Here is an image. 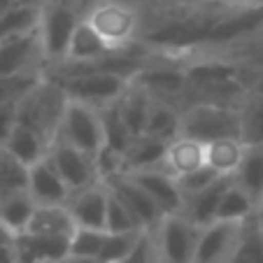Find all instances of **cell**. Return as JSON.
Segmentation results:
<instances>
[{"instance_id": "obj_1", "label": "cell", "mask_w": 263, "mask_h": 263, "mask_svg": "<svg viewBox=\"0 0 263 263\" xmlns=\"http://www.w3.org/2000/svg\"><path fill=\"white\" fill-rule=\"evenodd\" d=\"M86 14L89 12L82 7L80 0H47L40 7L37 30H40L47 68L65 59L70 37H72L74 28L86 19Z\"/></svg>"}, {"instance_id": "obj_2", "label": "cell", "mask_w": 263, "mask_h": 263, "mask_svg": "<svg viewBox=\"0 0 263 263\" xmlns=\"http://www.w3.org/2000/svg\"><path fill=\"white\" fill-rule=\"evenodd\" d=\"M68 100L70 98L61 89L59 82L42 74V80L19 100V121L40 130L45 138L54 142Z\"/></svg>"}, {"instance_id": "obj_3", "label": "cell", "mask_w": 263, "mask_h": 263, "mask_svg": "<svg viewBox=\"0 0 263 263\" xmlns=\"http://www.w3.org/2000/svg\"><path fill=\"white\" fill-rule=\"evenodd\" d=\"M86 21L112 49H130L142 35V16L126 0H105L91 7Z\"/></svg>"}, {"instance_id": "obj_4", "label": "cell", "mask_w": 263, "mask_h": 263, "mask_svg": "<svg viewBox=\"0 0 263 263\" xmlns=\"http://www.w3.org/2000/svg\"><path fill=\"white\" fill-rule=\"evenodd\" d=\"M182 135L200 142H212L219 138H240L238 105L226 103H191L182 107Z\"/></svg>"}, {"instance_id": "obj_5", "label": "cell", "mask_w": 263, "mask_h": 263, "mask_svg": "<svg viewBox=\"0 0 263 263\" xmlns=\"http://www.w3.org/2000/svg\"><path fill=\"white\" fill-rule=\"evenodd\" d=\"M56 138L65 140V142L74 144V147L86 152V154L96 156V152L105 144L100 109L89 103L70 98L68 105H65V112H63V119H61Z\"/></svg>"}, {"instance_id": "obj_6", "label": "cell", "mask_w": 263, "mask_h": 263, "mask_svg": "<svg viewBox=\"0 0 263 263\" xmlns=\"http://www.w3.org/2000/svg\"><path fill=\"white\" fill-rule=\"evenodd\" d=\"M200 229L203 226L186 219L182 212L165 214L154 229L161 263H194Z\"/></svg>"}, {"instance_id": "obj_7", "label": "cell", "mask_w": 263, "mask_h": 263, "mask_svg": "<svg viewBox=\"0 0 263 263\" xmlns=\"http://www.w3.org/2000/svg\"><path fill=\"white\" fill-rule=\"evenodd\" d=\"M47 59L40 30L0 40V77H16L28 72H45Z\"/></svg>"}, {"instance_id": "obj_8", "label": "cell", "mask_w": 263, "mask_h": 263, "mask_svg": "<svg viewBox=\"0 0 263 263\" xmlns=\"http://www.w3.org/2000/svg\"><path fill=\"white\" fill-rule=\"evenodd\" d=\"M249 221V219H247ZM247 221H226L214 219L212 223L200 229L198 247H196L194 263H229L245 233Z\"/></svg>"}, {"instance_id": "obj_9", "label": "cell", "mask_w": 263, "mask_h": 263, "mask_svg": "<svg viewBox=\"0 0 263 263\" xmlns=\"http://www.w3.org/2000/svg\"><path fill=\"white\" fill-rule=\"evenodd\" d=\"M49 159L54 161L56 170L61 173L63 182L68 184L70 196L74 191H82L86 186H91L93 182H98V173H96L93 156L77 149L74 144L65 142L61 138H54L49 147Z\"/></svg>"}, {"instance_id": "obj_10", "label": "cell", "mask_w": 263, "mask_h": 263, "mask_svg": "<svg viewBox=\"0 0 263 263\" xmlns=\"http://www.w3.org/2000/svg\"><path fill=\"white\" fill-rule=\"evenodd\" d=\"M133 82L142 86L152 98L168 100L177 107H182L179 100H184L186 96V68L184 65H142L133 74Z\"/></svg>"}, {"instance_id": "obj_11", "label": "cell", "mask_w": 263, "mask_h": 263, "mask_svg": "<svg viewBox=\"0 0 263 263\" xmlns=\"http://www.w3.org/2000/svg\"><path fill=\"white\" fill-rule=\"evenodd\" d=\"M105 184H107L109 191L135 214V219L142 223L144 229H156L161 223V219L165 217L159 205L152 200V196H149L130 175H126V173L117 175V177H112Z\"/></svg>"}, {"instance_id": "obj_12", "label": "cell", "mask_w": 263, "mask_h": 263, "mask_svg": "<svg viewBox=\"0 0 263 263\" xmlns=\"http://www.w3.org/2000/svg\"><path fill=\"white\" fill-rule=\"evenodd\" d=\"M126 175H130V177L152 196V200L159 205L163 214L182 212L184 196L177 184V177H173L163 165H159V168H147V170H133V173H126Z\"/></svg>"}, {"instance_id": "obj_13", "label": "cell", "mask_w": 263, "mask_h": 263, "mask_svg": "<svg viewBox=\"0 0 263 263\" xmlns=\"http://www.w3.org/2000/svg\"><path fill=\"white\" fill-rule=\"evenodd\" d=\"M28 191L37 205H65L70 200L68 184L63 182L49 154L28 168Z\"/></svg>"}, {"instance_id": "obj_14", "label": "cell", "mask_w": 263, "mask_h": 263, "mask_svg": "<svg viewBox=\"0 0 263 263\" xmlns=\"http://www.w3.org/2000/svg\"><path fill=\"white\" fill-rule=\"evenodd\" d=\"M107 205H109V186L105 182H93L82 191H74L68 200V208L74 217L77 226L89 229H105L107 223Z\"/></svg>"}, {"instance_id": "obj_15", "label": "cell", "mask_w": 263, "mask_h": 263, "mask_svg": "<svg viewBox=\"0 0 263 263\" xmlns=\"http://www.w3.org/2000/svg\"><path fill=\"white\" fill-rule=\"evenodd\" d=\"M112 54H117V49H112V47L96 33L93 26L84 19L74 28L72 37H70L68 51H65V59L61 61V63H96V61H103Z\"/></svg>"}, {"instance_id": "obj_16", "label": "cell", "mask_w": 263, "mask_h": 263, "mask_svg": "<svg viewBox=\"0 0 263 263\" xmlns=\"http://www.w3.org/2000/svg\"><path fill=\"white\" fill-rule=\"evenodd\" d=\"M208 165V154H205V142L189 135H177L175 140H170L168 152L163 159V168L168 170L173 177H182L186 173Z\"/></svg>"}, {"instance_id": "obj_17", "label": "cell", "mask_w": 263, "mask_h": 263, "mask_svg": "<svg viewBox=\"0 0 263 263\" xmlns=\"http://www.w3.org/2000/svg\"><path fill=\"white\" fill-rule=\"evenodd\" d=\"M231 179H233V177L223 175V177H219L217 182L210 184L208 189L198 191V194L189 196V198H184L182 214L186 219H191L194 223H198V226H208V223H212L214 219H217L219 200H221L226 186L231 184Z\"/></svg>"}, {"instance_id": "obj_18", "label": "cell", "mask_w": 263, "mask_h": 263, "mask_svg": "<svg viewBox=\"0 0 263 263\" xmlns=\"http://www.w3.org/2000/svg\"><path fill=\"white\" fill-rule=\"evenodd\" d=\"M16 254L21 258H45V261H61L70 254V238L63 235H42V233H24L14 235Z\"/></svg>"}, {"instance_id": "obj_19", "label": "cell", "mask_w": 263, "mask_h": 263, "mask_svg": "<svg viewBox=\"0 0 263 263\" xmlns=\"http://www.w3.org/2000/svg\"><path fill=\"white\" fill-rule=\"evenodd\" d=\"M3 147H5L10 154H14L19 161H24L26 165H33L35 161L45 159V156L49 154L51 140L45 138L40 130H35V128H30V126H26L19 121Z\"/></svg>"}, {"instance_id": "obj_20", "label": "cell", "mask_w": 263, "mask_h": 263, "mask_svg": "<svg viewBox=\"0 0 263 263\" xmlns=\"http://www.w3.org/2000/svg\"><path fill=\"white\" fill-rule=\"evenodd\" d=\"M77 223L70 212L68 203L65 205H37L33 219H30L28 229L30 233H42V235H63V238H72Z\"/></svg>"}, {"instance_id": "obj_21", "label": "cell", "mask_w": 263, "mask_h": 263, "mask_svg": "<svg viewBox=\"0 0 263 263\" xmlns=\"http://www.w3.org/2000/svg\"><path fill=\"white\" fill-rule=\"evenodd\" d=\"M35 210H37V203H35L28 189L0 198V229H5L10 235L24 233L28 229Z\"/></svg>"}, {"instance_id": "obj_22", "label": "cell", "mask_w": 263, "mask_h": 263, "mask_svg": "<svg viewBox=\"0 0 263 263\" xmlns=\"http://www.w3.org/2000/svg\"><path fill=\"white\" fill-rule=\"evenodd\" d=\"M168 144H170L168 140L154 138V135H149V133L135 135L133 142H130V147L126 149V173L163 165Z\"/></svg>"}, {"instance_id": "obj_23", "label": "cell", "mask_w": 263, "mask_h": 263, "mask_svg": "<svg viewBox=\"0 0 263 263\" xmlns=\"http://www.w3.org/2000/svg\"><path fill=\"white\" fill-rule=\"evenodd\" d=\"M245 152H247V144L240 138H219L205 144L208 165L217 170L219 175H229V177L238 173L240 163L245 159Z\"/></svg>"}, {"instance_id": "obj_24", "label": "cell", "mask_w": 263, "mask_h": 263, "mask_svg": "<svg viewBox=\"0 0 263 263\" xmlns=\"http://www.w3.org/2000/svg\"><path fill=\"white\" fill-rule=\"evenodd\" d=\"M152 103L154 98L138 86L133 80H130V86L126 89V93L117 100V107H119L121 117H124L126 126L133 130V135H142L144 128H147V119H149V109H152Z\"/></svg>"}, {"instance_id": "obj_25", "label": "cell", "mask_w": 263, "mask_h": 263, "mask_svg": "<svg viewBox=\"0 0 263 263\" xmlns=\"http://www.w3.org/2000/svg\"><path fill=\"white\" fill-rule=\"evenodd\" d=\"M240 112V140L245 144H263V91L254 89L242 96Z\"/></svg>"}, {"instance_id": "obj_26", "label": "cell", "mask_w": 263, "mask_h": 263, "mask_svg": "<svg viewBox=\"0 0 263 263\" xmlns=\"http://www.w3.org/2000/svg\"><path fill=\"white\" fill-rule=\"evenodd\" d=\"M144 133L154 135L161 140H175L177 135H182V107L168 103V100H156L152 103L149 109V119Z\"/></svg>"}, {"instance_id": "obj_27", "label": "cell", "mask_w": 263, "mask_h": 263, "mask_svg": "<svg viewBox=\"0 0 263 263\" xmlns=\"http://www.w3.org/2000/svg\"><path fill=\"white\" fill-rule=\"evenodd\" d=\"M233 179L256 203L263 198V144H249Z\"/></svg>"}, {"instance_id": "obj_28", "label": "cell", "mask_w": 263, "mask_h": 263, "mask_svg": "<svg viewBox=\"0 0 263 263\" xmlns=\"http://www.w3.org/2000/svg\"><path fill=\"white\" fill-rule=\"evenodd\" d=\"M256 210V200L240 186L235 179H231V184L226 186L221 200H219L217 219H226V221H247L254 217Z\"/></svg>"}, {"instance_id": "obj_29", "label": "cell", "mask_w": 263, "mask_h": 263, "mask_svg": "<svg viewBox=\"0 0 263 263\" xmlns=\"http://www.w3.org/2000/svg\"><path fill=\"white\" fill-rule=\"evenodd\" d=\"M40 24V7H28V5H16L12 3L3 14H0V40L7 37H16V35H26L30 30H37Z\"/></svg>"}, {"instance_id": "obj_30", "label": "cell", "mask_w": 263, "mask_h": 263, "mask_svg": "<svg viewBox=\"0 0 263 263\" xmlns=\"http://www.w3.org/2000/svg\"><path fill=\"white\" fill-rule=\"evenodd\" d=\"M28 168L30 165L0 147V198L28 189Z\"/></svg>"}, {"instance_id": "obj_31", "label": "cell", "mask_w": 263, "mask_h": 263, "mask_svg": "<svg viewBox=\"0 0 263 263\" xmlns=\"http://www.w3.org/2000/svg\"><path fill=\"white\" fill-rule=\"evenodd\" d=\"M100 109V119H103V133H105V144H109V147L119 149V152H124L130 147V142H133V130L126 126L124 117H121L119 107H117V103L112 105H105V107H98Z\"/></svg>"}, {"instance_id": "obj_32", "label": "cell", "mask_w": 263, "mask_h": 263, "mask_svg": "<svg viewBox=\"0 0 263 263\" xmlns=\"http://www.w3.org/2000/svg\"><path fill=\"white\" fill-rule=\"evenodd\" d=\"M229 263H263V231L256 226L254 219L247 221L245 233Z\"/></svg>"}, {"instance_id": "obj_33", "label": "cell", "mask_w": 263, "mask_h": 263, "mask_svg": "<svg viewBox=\"0 0 263 263\" xmlns=\"http://www.w3.org/2000/svg\"><path fill=\"white\" fill-rule=\"evenodd\" d=\"M140 233H142V231H126V233L107 231L105 245H103V249H100V254H98V263H119L121 258L128 256V252L135 247Z\"/></svg>"}, {"instance_id": "obj_34", "label": "cell", "mask_w": 263, "mask_h": 263, "mask_svg": "<svg viewBox=\"0 0 263 263\" xmlns=\"http://www.w3.org/2000/svg\"><path fill=\"white\" fill-rule=\"evenodd\" d=\"M107 238V229H89V226H77L70 238V254L77 256H89L98 261V254Z\"/></svg>"}, {"instance_id": "obj_35", "label": "cell", "mask_w": 263, "mask_h": 263, "mask_svg": "<svg viewBox=\"0 0 263 263\" xmlns=\"http://www.w3.org/2000/svg\"><path fill=\"white\" fill-rule=\"evenodd\" d=\"M93 163H96V173H98L100 182H109L112 177L126 173V154L115 147H109V144H103L96 152Z\"/></svg>"}, {"instance_id": "obj_36", "label": "cell", "mask_w": 263, "mask_h": 263, "mask_svg": "<svg viewBox=\"0 0 263 263\" xmlns=\"http://www.w3.org/2000/svg\"><path fill=\"white\" fill-rule=\"evenodd\" d=\"M45 72H28L16 74V77H0V105L19 103L37 82L42 80Z\"/></svg>"}, {"instance_id": "obj_37", "label": "cell", "mask_w": 263, "mask_h": 263, "mask_svg": "<svg viewBox=\"0 0 263 263\" xmlns=\"http://www.w3.org/2000/svg\"><path fill=\"white\" fill-rule=\"evenodd\" d=\"M107 231H117V233H126V231H144V226L135 219V214L109 191V205H107Z\"/></svg>"}, {"instance_id": "obj_38", "label": "cell", "mask_w": 263, "mask_h": 263, "mask_svg": "<svg viewBox=\"0 0 263 263\" xmlns=\"http://www.w3.org/2000/svg\"><path fill=\"white\" fill-rule=\"evenodd\" d=\"M119 263H161V254L156 247L154 229H147L140 233L135 247L128 252V256H124Z\"/></svg>"}, {"instance_id": "obj_39", "label": "cell", "mask_w": 263, "mask_h": 263, "mask_svg": "<svg viewBox=\"0 0 263 263\" xmlns=\"http://www.w3.org/2000/svg\"><path fill=\"white\" fill-rule=\"evenodd\" d=\"M219 177H223V175H219L217 170H212L210 165H203V168L194 170V173H186V175H182V177H177V184H179V189H182L184 198H189V196L208 189L210 184L217 182Z\"/></svg>"}, {"instance_id": "obj_40", "label": "cell", "mask_w": 263, "mask_h": 263, "mask_svg": "<svg viewBox=\"0 0 263 263\" xmlns=\"http://www.w3.org/2000/svg\"><path fill=\"white\" fill-rule=\"evenodd\" d=\"M16 124H19V103L0 105V147L7 142Z\"/></svg>"}, {"instance_id": "obj_41", "label": "cell", "mask_w": 263, "mask_h": 263, "mask_svg": "<svg viewBox=\"0 0 263 263\" xmlns=\"http://www.w3.org/2000/svg\"><path fill=\"white\" fill-rule=\"evenodd\" d=\"M0 263H19L14 235H10L5 229H0Z\"/></svg>"}, {"instance_id": "obj_42", "label": "cell", "mask_w": 263, "mask_h": 263, "mask_svg": "<svg viewBox=\"0 0 263 263\" xmlns=\"http://www.w3.org/2000/svg\"><path fill=\"white\" fill-rule=\"evenodd\" d=\"M59 263H98L96 258H89V256H77V254H68L63 256Z\"/></svg>"}, {"instance_id": "obj_43", "label": "cell", "mask_w": 263, "mask_h": 263, "mask_svg": "<svg viewBox=\"0 0 263 263\" xmlns=\"http://www.w3.org/2000/svg\"><path fill=\"white\" fill-rule=\"evenodd\" d=\"M252 219H254V221H256V226H258V229L263 231V198L256 203V210H254V217H252Z\"/></svg>"}, {"instance_id": "obj_44", "label": "cell", "mask_w": 263, "mask_h": 263, "mask_svg": "<svg viewBox=\"0 0 263 263\" xmlns=\"http://www.w3.org/2000/svg\"><path fill=\"white\" fill-rule=\"evenodd\" d=\"M12 3H16V5H28V7H42L47 0H12Z\"/></svg>"}, {"instance_id": "obj_45", "label": "cell", "mask_w": 263, "mask_h": 263, "mask_svg": "<svg viewBox=\"0 0 263 263\" xmlns=\"http://www.w3.org/2000/svg\"><path fill=\"white\" fill-rule=\"evenodd\" d=\"M80 3H82V7H84V10L89 12L91 7H96V5H98V3H105V0H80Z\"/></svg>"}, {"instance_id": "obj_46", "label": "cell", "mask_w": 263, "mask_h": 263, "mask_svg": "<svg viewBox=\"0 0 263 263\" xmlns=\"http://www.w3.org/2000/svg\"><path fill=\"white\" fill-rule=\"evenodd\" d=\"M19 263H59V261H45V258H21L19 256Z\"/></svg>"}, {"instance_id": "obj_47", "label": "cell", "mask_w": 263, "mask_h": 263, "mask_svg": "<svg viewBox=\"0 0 263 263\" xmlns=\"http://www.w3.org/2000/svg\"><path fill=\"white\" fill-rule=\"evenodd\" d=\"M10 5H12V0H0V14H3V12H5Z\"/></svg>"}, {"instance_id": "obj_48", "label": "cell", "mask_w": 263, "mask_h": 263, "mask_svg": "<svg viewBox=\"0 0 263 263\" xmlns=\"http://www.w3.org/2000/svg\"><path fill=\"white\" fill-rule=\"evenodd\" d=\"M242 3H254V5H263V0H242Z\"/></svg>"}]
</instances>
